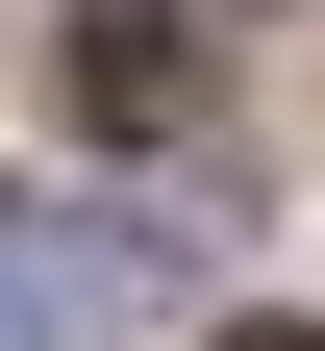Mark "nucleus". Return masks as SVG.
Listing matches in <instances>:
<instances>
[{"label":"nucleus","instance_id":"1","mask_svg":"<svg viewBox=\"0 0 325 351\" xmlns=\"http://www.w3.org/2000/svg\"><path fill=\"white\" fill-rule=\"evenodd\" d=\"M125 301H151L125 251H0V351H101Z\"/></svg>","mask_w":325,"mask_h":351},{"label":"nucleus","instance_id":"2","mask_svg":"<svg viewBox=\"0 0 325 351\" xmlns=\"http://www.w3.org/2000/svg\"><path fill=\"white\" fill-rule=\"evenodd\" d=\"M75 101H101V125H175V25H151V0H101V51H75Z\"/></svg>","mask_w":325,"mask_h":351},{"label":"nucleus","instance_id":"3","mask_svg":"<svg viewBox=\"0 0 325 351\" xmlns=\"http://www.w3.org/2000/svg\"><path fill=\"white\" fill-rule=\"evenodd\" d=\"M250 351H325V326H250Z\"/></svg>","mask_w":325,"mask_h":351}]
</instances>
